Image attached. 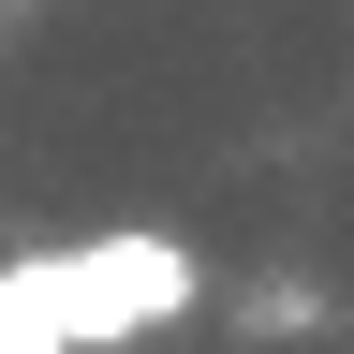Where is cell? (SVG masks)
Wrapping results in <instances>:
<instances>
[{"label":"cell","mask_w":354,"mask_h":354,"mask_svg":"<svg viewBox=\"0 0 354 354\" xmlns=\"http://www.w3.org/2000/svg\"><path fill=\"white\" fill-rule=\"evenodd\" d=\"M192 310H207V266L177 236H74V251H30L0 281V354H88V339L192 325Z\"/></svg>","instance_id":"cell-1"},{"label":"cell","mask_w":354,"mask_h":354,"mask_svg":"<svg viewBox=\"0 0 354 354\" xmlns=\"http://www.w3.org/2000/svg\"><path fill=\"white\" fill-rule=\"evenodd\" d=\"M236 325H251V339H325V281H266Z\"/></svg>","instance_id":"cell-2"}]
</instances>
